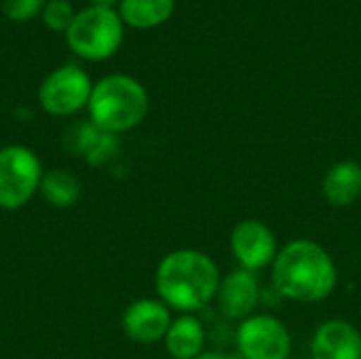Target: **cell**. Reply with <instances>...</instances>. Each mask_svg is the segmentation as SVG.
Wrapping results in <instances>:
<instances>
[{
    "mask_svg": "<svg viewBox=\"0 0 361 359\" xmlns=\"http://www.w3.org/2000/svg\"><path fill=\"white\" fill-rule=\"evenodd\" d=\"M102 133L104 131L99 127H95L91 121H76L63 131V148L72 157H82L85 159L91 152V148L95 146V142L99 140Z\"/></svg>",
    "mask_w": 361,
    "mask_h": 359,
    "instance_id": "2e32d148",
    "label": "cell"
},
{
    "mask_svg": "<svg viewBox=\"0 0 361 359\" xmlns=\"http://www.w3.org/2000/svg\"><path fill=\"white\" fill-rule=\"evenodd\" d=\"M243 359H290L292 336L286 324L273 315H250L235 334Z\"/></svg>",
    "mask_w": 361,
    "mask_h": 359,
    "instance_id": "52a82bcc",
    "label": "cell"
},
{
    "mask_svg": "<svg viewBox=\"0 0 361 359\" xmlns=\"http://www.w3.org/2000/svg\"><path fill=\"white\" fill-rule=\"evenodd\" d=\"M197 359H237V358H233V355H228V353H224V351H203V353H201Z\"/></svg>",
    "mask_w": 361,
    "mask_h": 359,
    "instance_id": "ffe728a7",
    "label": "cell"
},
{
    "mask_svg": "<svg viewBox=\"0 0 361 359\" xmlns=\"http://www.w3.org/2000/svg\"><path fill=\"white\" fill-rule=\"evenodd\" d=\"M338 284L336 264L326 248L311 239L286 243L273 262L275 292L294 303H322Z\"/></svg>",
    "mask_w": 361,
    "mask_h": 359,
    "instance_id": "6da1fadb",
    "label": "cell"
},
{
    "mask_svg": "<svg viewBox=\"0 0 361 359\" xmlns=\"http://www.w3.org/2000/svg\"><path fill=\"white\" fill-rule=\"evenodd\" d=\"M89 121L106 133H125L137 127L150 108L148 91L127 74L102 78L89 97Z\"/></svg>",
    "mask_w": 361,
    "mask_h": 359,
    "instance_id": "3957f363",
    "label": "cell"
},
{
    "mask_svg": "<svg viewBox=\"0 0 361 359\" xmlns=\"http://www.w3.org/2000/svg\"><path fill=\"white\" fill-rule=\"evenodd\" d=\"M118 2V0H93V6H106V8H112V4Z\"/></svg>",
    "mask_w": 361,
    "mask_h": 359,
    "instance_id": "44dd1931",
    "label": "cell"
},
{
    "mask_svg": "<svg viewBox=\"0 0 361 359\" xmlns=\"http://www.w3.org/2000/svg\"><path fill=\"white\" fill-rule=\"evenodd\" d=\"M203 347H205V328L197 317L182 315L176 322H171L165 336V349L171 358L197 359L203 353Z\"/></svg>",
    "mask_w": 361,
    "mask_h": 359,
    "instance_id": "4fadbf2b",
    "label": "cell"
},
{
    "mask_svg": "<svg viewBox=\"0 0 361 359\" xmlns=\"http://www.w3.org/2000/svg\"><path fill=\"white\" fill-rule=\"evenodd\" d=\"M324 199L332 207H349L361 197V165L357 161H341L332 165L322 180Z\"/></svg>",
    "mask_w": 361,
    "mask_h": 359,
    "instance_id": "7c38bea8",
    "label": "cell"
},
{
    "mask_svg": "<svg viewBox=\"0 0 361 359\" xmlns=\"http://www.w3.org/2000/svg\"><path fill=\"white\" fill-rule=\"evenodd\" d=\"M121 148V142H118V135L114 133H102L99 140L95 142V146L91 148V152L85 157V161L93 167H99V165H106L108 161L114 159V154L118 152Z\"/></svg>",
    "mask_w": 361,
    "mask_h": 359,
    "instance_id": "ac0fdd59",
    "label": "cell"
},
{
    "mask_svg": "<svg viewBox=\"0 0 361 359\" xmlns=\"http://www.w3.org/2000/svg\"><path fill=\"white\" fill-rule=\"evenodd\" d=\"M42 19L49 30L53 32H68L74 21L72 6L66 0H49L42 8Z\"/></svg>",
    "mask_w": 361,
    "mask_h": 359,
    "instance_id": "e0dca14e",
    "label": "cell"
},
{
    "mask_svg": "<svg viewBox=\"0 0 361 359\" xmlns=\"http://www.w3.org/2000/svg\"><path fill=\"white\" fill-rule=\"evenodd\" d=\"M2 8L8 19L15 21H27L42 13L44 0H2Z\"/></svg>",
    "mask_w": 361,
    "mask_h": 359,
    "instance_id": "d6986e66",
    "label": "cell"
},
{
    "mask_svg": "<svg viewBox=\"0 0 361 359\" xmlns=\"http://www.w3.org/2000/svg\"><path fill=\"white\" fill-rule=\"evenodd\" d=\"M171 322L173 320L169 307L154 298H140L131 303L121 320L127 339L140 345H154L159 341H165Z\"/></svg>",
    "mask_w": 361,
    "mask_h": 359,
    "instance_id": "9c48e42d",
    "label": "cell"
},
{
    "mask_svg": "<svg viewBox=\"0 0 361 359\" xmlns=\"http://www.w3.org/2000/svg\"><path fill=\"white\" fill-rule=\"evenodd\" d=\"M70 49L91 61L112 57L123 42V19L114 8L89 6L74 15L66 32Z\"/></svg>",
    "mask_w": 361,
    "mask_h": 359,
    "instance_id": "277c9868",
    "label": "cell"
},
{
    "mask_svg": "<svg viewBox=\"0 0 361 359\" xmlns=\"http://www.w3.org/2000/svg\"><path fill=\"white\" fill-rule=\"evenodd\" d=\"M290 359H292V358H290Z\"/></svg>",
    "mask_w": 361,
    "mask_h": 359,
    "instance_id": "7402d4cb",
    "label": "cell"
},
{
    "mask_svg": "<svg viewBox=\"0 0 361 359\" xmlns=\"http://www.w3.org/2000/svg\"><path fill=\"white\" fill-rule=\"evenodd\" d=\"M176 8V0H121V19L137 30L165 23Z\"/></svg>",
    "mask_w": 361,
    "mask_h": 359,
    "instance_id": "9a60e30c",
    "label": "cell"
},
{
    "mask_svg": "<svg viewBox=\"0 0 361 359\" xmlns=\"http://www.w3.org/2000/svg\"><path fill=\"white\" fill-rule=\"evenodd\" d=\"M231 252L241 269L256 273L275 262L277 237L260 220H241L231 233Z\"/></svg>",
    "mask_w": 361,
    "mask_h": 359,
    "instance_id": "ba28073f",
    "label": "cell"
},
{
    "mask_svg": "<svg viewBox=\"0 0 361 359\" xmlns=\"http://www.w3.org/2000/svg\"><path fill=\"white\" fill-rule=\"evenodd\" d=\"M220 281L218 264L199 250L169 252L159 262L154 275L159 300L184 315L205 309L216 298Z\"/></svg>",
    "mask_w": 361,
    "mask_h": 359,
    "instance_id": "7a4b0ae2",
    "label": "cell"
},
{
    "mask_svg": "<svg viewBox=\"0 0 361 359\" xmlns=\"http://www.w3.org/2000/svg\"><path fill=\"white\" fill-rule=\"evenodd\" d=\"M44 169L38 154L21 144L0 148V209L25 207L40 190Z\"/></svg>",
    "mask_w": 361,
    "mask_h": 359,
    "instance_id": "5b68a950",
    "label": "cell"
},
{
    "mask_svg": "<svg viewBox=\"0 0 361 359\" xmlns=\"http://www.w3.org/2000/svg\"><path fill=\"white\" fill-rule=\"evenodd\" d=\"M260 296H262V290H260V281L256 273L239 267L220 281L216 300H218V309L222 315H226L228 320L243 322L254 313V309L260 303Z\"/></svg>",
    "mask_w": 361,
    "mask_h": 359,
    "instance_id": "30bf717a",
    "label": "cell"
},
{
    "mask_svg": "<svg viewBox=\"0 0 361 359\" xmlns=\"http://www.w3.org/2000/svg\"><path fill=\"white\" fill-rule=\"evenodd\" d=\"M311 359H361L360 330L345 320L324 322L313 334Z\"/></svg>",
    "mask_w": 361,
    "mask_h": 359,
    "instance_id": "8fae6325",
    "label": "cell"
},
{
    "mask_svg": "<svg viewBox=\"0 0 361 359\" xmlns=\"http://www.w3.org/2000/svg\"><path fill=\"white\" fill-rule=\"evenodd\" d=\"M93 85L89 74L74 66H61L53 70L38 89V102L44 112L53 116H70L80 112L91 97Z\"/></svg>",
    "mask_w": 361,
    "mask_h": 359,
    "instance_id": "8992f818",
    "label": "cell"
},
{
    "mask_svg": "<svg viewBox=\"0 0 361 359\" xmlns=\"http://www.w3.org/2000/svg\"><path fill=\"white\" fill-rule=\"evenodd\" d=\"M38 193L42 195V199L49 205H53L57 209H66V207H72L78 203V199L82 195V184L72 171L55 167V169L44 171Z\"/></svg>",
    "mask_w": 361,
    "mask_h": 359,
    "instance_id": "5bb4252c",
    "label": "cell"
}]
</instances>
